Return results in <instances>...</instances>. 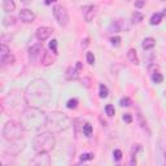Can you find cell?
Returning <instances> with one entry per match:
<instances>
[{
    "label": "cell",
    "instance_id": "1",
    "mask_svg": "<svg viewBox=\"0 0 166 166\" xmlns=\"http://www.w3.org/2000/svg\"><path fill=\"white\" fill-rule=\"evenodd\" d=\"M51 99V90L49 86L44 81L35 79L31 85L26 88V101L31 107H40L47 105Z\"/></svg>",
    "mask_w": 166,
    "mask_h": 166
},
{
    "label": "cell",
    "instance_id": "2",
    "mask_svg": "<svg viewBox=\"0 0 166 166\" xmlns=\"http://www.w3.org/2000/svg\"><path fill=\"white\" fill-rule=\"evenodd\" d=\"M47 123V114L42 113L37 108H31L29 110L22 112L21 117V125L27 131H37L42 129V126H46Z\"/></svg>",
    "mask_w": 166,
    "mask_h": 166
},
{
    "label": "cell",
    "instance_id": "3",
    "mask_svg": "<svg viewBox=\"0 0 166 166\" xmlns=\"http://www.w3.org/2000/svg\"><path fill=\"white\" fill-rule=\"evenodd\" d=\"M70 121L68 120V117H65L61 113H51L47 116V123L46 126L52 132H59L69 127Z\"/></svg>",
    "mask_w": 166,
    "mask_h": 166
},
{
    "label": "cell",
    "instance_id": "4",
    "mask_svg": "<svg viewBox=\"0 0 166 166\" xmlns=\"http://www.w3.org/2000/svg\"><path fill=\"white\" fill-rule=\"evenodd\" d=\"M24 126L16 121H9L4 125L3 127V138L8 142H14L18 140L21 138V132H22Z\"/></svg>",
    "mask_w": 166,
    "mask_h": 166
},
{
    "label": "cell",
    "instance_id": "5",
    "mask_svg": "<svg viewBox=\"0 0 166 166\" xmlns=\"http://www.w3.org/2000/svg\"><path fill=\"white\" fill-rule=\"evenodd\" d=\"M34 149L37 152H40V151H49L55 147V138L52 136L51 134L44 132V134H40L38 136L34 138Z\"/></svg>",
    "mask_w": 166,
    "mask_h": 166
},
{
    "label": "cell",
    "instance_id": "6",
    "mask_svg": "<svg viewBox=\"0 0 166 166\" xmlns=\"http://www.w3.org/2000/svg\"><path fill=\"white\" fill-rule=\"evenodd\" d=\"M53 16L56 21L59 22L60 26H68L69 24V14H68V11L65 9L62 5H55L53 7Z\"/></svg>",
    "mask_w": 166,
    "mask_h": 166
},
{
    "label": "cell",
    "instance_id": "7",
    "mask_svg": "<svg viewBox=\"0 0 166 166\" xmlns=\"http://www.w3.org/2000/svg\"><path fill=\"white\" fill-rule=\"evenodd\" d=\"M156 161L161 166L166 165V142L164 139H160L156 145Z\"/></svg>",
    "mask_w": 166,
    "mask_h": 166
},
{
    "label": "cell",
    "instance_id": "8",
    "mask_svg": "<svg viewBox=\"0 0 166 166\" xmlns=\"http://www.w3.org/2000/svg\"><path fill=\"white\" fill-rule=\"evenodd\" d=\"M34 165H39V166H48L51 164V158L48 156V151H40L38 152L37 156L34 157V160L31 161Z\"/></svg>",
    "mask_w": 166,
    "mask_h": 166
},
{
    "label": "cell",
    "instance_id": "9",
    "mask_svg": "<svg viewBox=\"0 0 166 166\" xmlns=\"http://www.w3.org/2000/svg\"><path fill=\"white\" fill-rule=\"evenodd\" d=\"M53 33V29L52 27H48V26H43V27H39L37 30V38L38 40H46V39H48L51 37V34Z\"/></svg>",
    "mask_w": 166,
    "mask_h": 166
},
{
    "label": "cell",
    "instance_id": "10",
    "mask_svg": "<svg viewBox=\"0 0 166 166\" xmlns=\"http://www.w3.org/2000/svg\"><path fill=\"white\" fill-rule=\"evenodd\" d=\"M96 16V7L95 5H87L83 8V17L86 22H91Z\"/></svg>",
    "mask_w": 166,
    "mask_h": 166
},
{
    "label": "cell",
    "instance_id": "11",
    "mask_svg": "<svg viewBox=\"0 0 166 166\" xmlns=\"http://www.w3.org/2000/svg\"><path fill=\"white\" fill-rule=\"evenodd\" d=\"M20 18H21V21H24V22L30 24L35 20V14H34V12H31L30 9H21L20 11Z\"/></svg>",
    "mask_w": 166,
    "mask_h": 166
},
{
    "label": "cell",
    "instance_id": "12",
    "mask_svg": "<svg viewBox=\"0 0 166 166\" xmlns=\"http://www.w3.org/2000/svg\"><path fill=\"white\" fill-rule=\"evenodd\" d=\"M127 29V26L123 22L122 20H117V21H113L109 26V30L110 31H114V33H120V31H123V30Z\"/></svg>",
    "mask_w": 166,
    "mask_h": 166
},
{
    "label": "cell",
    "instance_id": "13",
    "mask_svg": "<svg viewBox=\"0 0 166 166\" xmlns=\"http://www.w3.org/2000/svg\"><path fill=\"white\" fill-rule=\"evenodd\" d=\"M42 51H43V47H42V44H40V43H38V44L33 46V47L29 49V57L31 59V60L37 59L38 56L40 55V52H42Z\"/></svg>",
    "mask_w": 166,
    "mask_h": 166
},
{
    "label": "cell",
    "instance_id": "14",
    "mask_svg": "<svg viewBox=\"0 0 166 166\" xmlns=\"http://www.w3.org/2000/svg\"><path fill=\"white\" fill-rule=\"evenodd\" d=\"M78 69L77 66L74 68V66H70V68H68V70H66V74H65V77H66V79L68 81H73V79H77L78 78Z\"/></svg>",
    "mask_w": 166,
    "mask_h": 166
},
{
    "label": "cell",
    "instance_id": "15",
    "mask_svg": "<svg viewBox=\"0 0 166 166\" xmlns=\"http://www.w3.org/2000/svg\"><path fill=\"white\" fill-rule=\"evenodd\" d=\"M155 44H156V40H155L153 38H145V39L143 40L142 47H143V49L148 51V49H152V48L155 47Z\"/></svg>",
    "mask_w": 166,
    "mask_h": 166
},
{
    "label": "cell",
    "instance_id": "16",
    "mask_svg": "<svg viewBox=\"0 0 166 166\" xmlns=\"http://www.w3.org/2000/svg\"><path fill=\"white\" fill-rule=\"evenodd\" d=\"M14 8H16V4L13 0H4L3 2V9L5 11V12H13L14 11Z\"/></svg>",
    "mask_w": 166,
    "mask_h": 166
},
{
    "label": "cell",
    "instance_id": "17",
    "mask_svg": "<svg viewBox=\"0 0 166 166\" xmlns=\"http://www.w3.org/2000/svg\"><path fill=\"white\" fill-rule=\"evenodd\" d=\"M127 57L134 65H139V59H138V55H136V51L135 49L131 48V49L127 51Z\"/></svg>",
    "mask_w": 166,
    "mask_h": 166
},
{
    "label": "cell",
    "instance_id": "18",
    "mask_svg": "<svg viewBox=\"0 0 166 166\" xmlns=\"http://www.w3.org/2000/svg\"><path fill=\"white\" fill-rule=\"evenodd\" d=\"M53 59H52V55H49L48 52H44L43 53V57H42V64L44 65V66H48V65L53 64Z\"/></svg>",
    "mask_w": 166,
    "mask_h": 166
},
{
    "label": "cell",
    "instance_id": "19",
    "mask_svg": "<svg viewBox=\"0 0 166 166\" xmlns=\"http://www.w3.org/2000/svg\"><path fill=\"white\" fill-rule=\"evenodd\" d=\"M140 149V145L139 144H136L134 148H132V151H131V160H130V165H135L136 164V153H138V151Z\"/></svg>",
    "mask_w": 166,
    "mask_h": 166
},
{
    "label": "cell",
    "instance_id": "20",
    "mask_svg": "<svg viewBox=\"0 0 166 166\" xmlns=\"http://www.w3.org/2000/svg\"><path fill=\"white\" fill-rule=\"evenodd\" d=\"M162 13H155L153 16L151 17V25H158L160 22H161V20H162Z\"/></svg>",
    "mask_w": 166,
    "mask_h": 166
},
{
    "label": "cell",
    "instance_id": "21",
    "mask_svg": "<svg viewBox=\"0 0 166 166\" xmlns=\"http://www.w3.org/2000/svg\"><path fill=\"white\" fill-rule=\"evenodd\" d=\"M144 18V16L140 12H134L132 13V16H131V21H132L134 24H139V22H142Z\"/></svg>",
    "mask_w": 166,
    "mask_h": 166
},
{
    "label": "cell",
    "instance_id": "22",
    "mask_svg": "<svg viewBox=\"0 0 166 166\" xmlns=\"http://www.w3.org/2000/svg\"><path fill=\"white\" fill-rule=\"evenodd\" d=\"M0 60H2V62L4 65H5V64H13V62H14V56L9 53V55H7L5 57H2Z\"/></svg>",
    "mask_w": 166,
    "mask_h": 166
},
{
    "label": "cell",
    "instance_id": "23",
    "mask_svg": "<svg viewBox=\"0 0 166 166\" xmlns=\"http://www.w3.org/2000/svg\"><path fill=\"white\" fill-rule=\"evenodd\" d=\"M152 81H153L155 83H162L164 81V77H162V74H160V73H153L152 74Z\"/></svg>",
    "mask_w": 166,
    "mask_h": 166
},
{
    "label": "cell",
    "instance_id": "24",
    "mask_svg": "<svg viewBox=\"0 0 166 166\" xmlns=\"http://www.w3.org/2000/svg\"><path fill=\"white\" fill-rule=\"evenodd\" d=\"M99 95L101 99H105L108 96V87L105 85H100V91H99Z\"/></svg>",
    "mask_w": 166,
    "mask_h": 166
},
{
    "label": "cell",
    "instance_id": "25",
    "mask_svg": "<svg viewBox=\"0 0 166 166\" xmlns=\"http://www.w3.org/2000/svg\"><path fill=\"white\" fill-rule=\"evenodd\" d=\"M9 53H11V52H9V49H8V47L3 43V44L0 46V59H2V57H5V56L9 55Z\"/></svg>",
    "mask_w": 166,
    "mask_h": 166
},
{
    "label": "cell",
    "instance_id": "26",
    "mask_svg": "<svg viewBox=\"0 0 166 166\" xmlns=\"http://www.w3.org/2000/svg\"><path fill=\"white\" fill-rule=\"evenodd\" d=\"M14 17H4V21H3V25L5 27H9L11 25H14Z\"/></svg>",
    "mask_w": 166,
    "mask_h": 166
},
{
    "label": "cell",
    "instance_id": "27",
    "mask_svg": "<svg viewBox=\"0 0 166 166\" xmlns=\"http://www.w3.org/2000/svg\"><path fill=\"white\" fill-rule=\"evenodd\" d=\"M83 132H85L86 136H91V135H92V126L90 123H86L83 126Z\"/></svg>",
    "mask_w": 166,
    "mask_h": 166
},
{
    "label": "cell",
    "instance_id": "28",
    "mask_svg": "<svg viewBox=\"0 0 166 166\" xmlns=\"http://www.w3.org/2000/svg\"><path fill=\"white\" fill-rule=\"evenodd\" d=\"M49 49L53 52L55 55L59 53V52H57V40H56V39H53V40L49 42Z\"/></svg>",
    "mask_w": 166,
    "mask_h": 166
},
{
    "label": "cell",
    "instance_id": "29",
    "mask_svg": "<svg viewBox=\"0 0 166 166\" xmlns=\"http://www.w3.org/2000/svg\"><path fill=\"white\" fill-rule=\"evenodd\" d=\"M66 107H68L69 109H75V108L78 107V100H77V99H70V100L68 101Z\"/></svg>",
    "mask_w": 166,
    "mask_h": 166
},
{
    "label": "cell",
    "instance_id": "30",
    "mask_svg": "<svg viewBox=\"0 0 166 166\" xmlns=\"http://www.w3.org/2000/svg\"><path fill=\"white\" fill-rule=\"evenodd\" d=\"M138 118H139V122H140V126H142L144 130H147V132L149 134V130H148V127H147V122L143 120V116L140 114V113H138Z\"/></svg>",
    "mask_w": 166,
    "mask_h": 166
},
{
    "label": "cell",
    "instance_id": "31",
    "mask_svg": "<svg viewBox=\"0 0 166 166\" xmlns=\"http://www.w3.org/2000/svg\"><path fill=\"white\" fill-rule=\"evenodd\" d=\"M120 104H121V107H130L131 105V100H130V97H127V96H125V97L121 99Z\"/></svg>",
    "mask_w": 166,
    "mask_h": 166
},
{
    "label": "cell",
    "instance_id": "32",
    "mask_svg": "<svg viewBox=\"0 0 166 166\" xmlns=\"http://www.w3.org/2000/svg\"><path fill=\"white\" fill-rule=\"evenodd\" d=\"M94 153H83L81 156V162H85V161H88V160H92L94 158Z\"/></svg>",
    "mask_w": 166,
    "mask_h": 166
},
{
    "label": "cell",
    "instance_id": "33",
    "mask_svg": "<svg viewBox=\"0 0 166 166\" xmlns=\"http://www.w3.org/2000/svg\"><path fill=\"white\" fill-rule=\"evenodd\" d=\"M105 112H107V114L108 116H114V113H116V110H114V107L113 105H110V104H108V105L105 107Z\"/></svg>",
    "mask_w": 166,
    "mask_h": 166
},
{
    "label": "cell",
    "instance_id": "34",
    "mask_svg": "<svg viewBox=\"0 0 166 166\" xmlns=\"http://www.w3.org/2000/svg\"><path fill=\"white\" fill-rule=\"evenodd\" d=\"M110 43H112V46L118 47L121 44V38L120 37H113V38H110Z\"/></svg>",
    "mask_w": 166,
    "mask_h": 166
},
{
    "label": "cell",
    "instance_id": "35",
    "mask_svg": "<svg viewBox=\"0 0 166 166\" xmlns=\"http://www.w3.org/2000/svg\"><path fill=\"white\" fill-rule=\"evenodd\" d=\"M87 62H88L90 65H94L95 62V56L92 52H87Z\"/></svg>",
    "mask_w": 166,
    "mask_h": 166
},
{
    "label": "cell",
    "instance_id": "36",
    "mask_svg": "<svg viewBox=\"0 0 166 166\" xmlns=\"http://www.w3.org/2000/svg\"><path fill=\"white\" fill-rule=\"evenodd\" d=\"M113 157H114L116 161H121V158H122V152H121L120 149H116L114 152H113Z\"/></svg>",
    "mask_w": 166,
    "mask_h": 166
},
{
    "label": "cell",
    "instance_id": "37",
    "mask_svg": "<svg viewBox=\"0 0 166 166\" xmlns=\"http://www.w3.org/2000/svg\"><path fill=\"white\" fill-rule=\"evenodd\" d=\"M123 121L126 123H131V122H132V117H131V114H129V113H126V114H123Z\"/></svg>",
    "mask_w": 166,
    "mask_h": 166
},
{
    "label": "cell",
    "instance_id": "38",
    "mask_svg": "<svg viewBox=\"0 0 166 166\" xmlns=\"http://www.w3.org/2000/svg\"><path fill=\"white\" fill-rule=\"evenodd\" d=\"M144 3H145L144 0H136V2H135V7H136V8H142L144 5Z\"/></svg>",
    "mask_w": 166,
    "mask_h": 166
},
{
    "label": "cell",
    "instance_id": "39",
    "mask_svg": "<svg viewBox=\"0 0 166 166\" xmlns=\"http://www.w3.org/2000/svg\"><path fill=\"white\" fill-rule=\"evenodd\" d=\"M56 2H57V0H44V3L47 4V5H51L52 3H56Z\"/></svg>",
    "mask_w": 166,
    "mask_h": 166
},
{
    "label": "cell",
    "instance_id": "40",
    "mask_svg": "<svg viewBox=\"0 0 166 166\" xmlns=\"http://www.w3.org/2000/svg\"><path fill=\"white\" fill-rule=\"evenodd\" d=\"M75 66H77L78 69H82V64L79 62V61H78V62H77V65H75Z\"/></svg>",
    "mask_w": 166,
    "mask_h": 166
},
{
    "label": "cell",
    "instance_id": "41",
    "mask_svg": "<svg viewBox=\"0 0 166 166\" xmlns=\"http://www.w3.org/2000/svg\"><path fill=\"white\" fill-rule=\"evenodd\" d=\"M162 16H166V9H164V12H162Z\"/></svg>",
    "mask_w": 166,
    "mask_h": 166
},
{
    "label": "cell",
    "instance_id": "42",
    "mask_svg": "<svg viewBox=\"0 0 166 166\" xmlns=\"http://www.w3.org/2000/svg\"><path fill=\"white\" fill-rule=\"evenodd\" d=\"M22 2H27V0H22Z\"/></svg>",
    "mask_w": 166,
    "mask_h": 166
},
{
    "label": "cell",
    "instance_id": "43",
    "mask_svg": "<svg viewBox=\"0 0 166 166\" xmlns=\"http://www.w3.org/2000/svg\"><path fill=\"white\" fill-rule=\"evenodd\" d=\"M161 2H166V0H161Z\"/></svg>",
    "mask_w": 166,
    "mask_h": 166
}]
</instances>
